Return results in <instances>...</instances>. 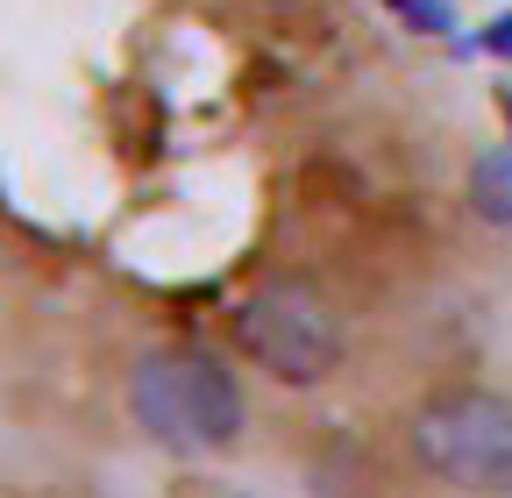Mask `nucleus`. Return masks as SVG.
<instances>
[{"instance_id": "obj_5", "label": "nucleus", "mask_w": 512, "mask_h": 498, "mask_svg": "<svg viewBox=\"0 0 512 498\" xmlns=\"http://www.w3.org/2000/svg\"><path fill=\"white\" fill-rule=\"evenodd\" d=\"M392 15H406L413 29H427V36H441V29H456V15H448V0H384Z\"/></svg>"}, {"instance_id": "obj_4", "label": "nucleus", "mask_w": 512, "mask_h": 498, "mask_svg": "<svg viewBox=\"0 0 512 498\" xmlns=\"http://www.w3.org/2000/svg\"><path fill=\"white\" fill-rule=\"evenodd\" d=\"M470 207L498 228H512V150H484L470 164Z\"/></svg>"}, {"instance_id": "obj_2", "label": "nucleus", "mask_w": 512, "mask_h": 498, "mask_svg": "<svg viewBox=\"0 0 512 498\" xmlns=\"http://www.w3.org/2000/svg\"><path fill=\"white\" fill-rule=\"evenodd\" d=\"M235 349L256 370H271L278 385H320L342 363V328L313 285L271 278L235 306Z\"/></svg>"}, {"instance_id": "obj_3", "label": "nucleus", "mask_w": 512, "mask_h": 498, "mask_svg": "<svg viewBox=\"0 0 512 498\" xmlns=\"http://www.w3.org/2000/svg\"><path fill=\"white\" fill-rule=\"evenodd\" d=\"M413 456L456 491H512V399L441 392L413 413Z\"/></svg>"}, {"instance_id": "obj_7", "label": "nucleus", "mask_w": 512, "mask_h": 498, "mask_svg": "<svg viewBox=\"0 0 512 498\" xmlns=\"http://www.w3.org/2000/svg\"><path fill=\"white\" fill-rule=\"evenodd\" d=\"M505 114H512V100H505Z\"/></svg>"}, {"instance_id": "obj_1", "label": "nucleus", "mask_w": 512, "mask_h": 498, "mask_svg": "<svg viewBox=\"0 0 512 498\" xmlns=\"http://www.w3.org/2000/svg\"><path fill=\"white\" fill-rule=\"evenodd\" d=\"M128 406L150 427V442L178 449V456H214L242 434V392L235 370L214 349H150L128 378Z\"/></svg>"}, {"instance_id": "obj_6", "label": "nucleus", "mask_w": 512, "mask_h": 498, "mask_svg": "<svg viewBox=\"0 0 512 498\" xmlns=\"http://www.w3.org/2000/svg\"><path fill=\"white\" fill-rule=\"evenodd\" d=\"M477 43H484L491 57H512V15H498V22H491V29H484Z\"/></svg>"}]
</instances>
